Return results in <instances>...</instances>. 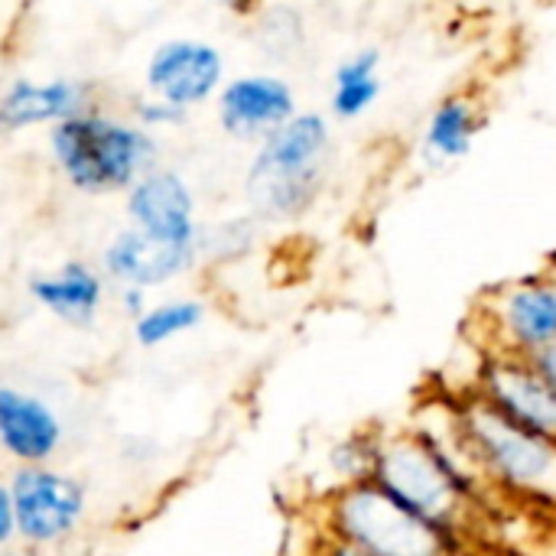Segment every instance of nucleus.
Returning <instances> with one entry per match:
<instances>
[{"label": "nucleus", "mask_w": 556, "mask_h": 556, "mask_svg": "<svg viewBox=\"0 0 556 556\" xmlns=\"http://www.w3.org/2000/svg\"><path fill=\"white\" fill-rule=\"evenodd\" d=\"M0 556H52V554H42V551H36V547H26V544H13V547H3Z\"/></svg>", "instance_id": "obj_28"}, {"label": "nucleus", "mask_w": 556, "mask_h": 556, "mask_svg": "<svg viewBox=\"0 0 556 556\" xmlns=\"http://www.w3.org/2000/svg\"><path fill=\"white\" fill-rule=\"evenodd\" d=\"M7 482L16 505L20 544L55 556L85 531L91 492L81 476L62 469L59 463H46L10 466Z\"/></svg>", "instance_id": "obj_7"}, {"label": "nucleus", "mask_w": 556, "mask_h": 556, "mask_svg": "<svg viewBox=\"0 0 556 556\" xmlns=\"http://www.w3.org/2000/svg\"><path fill=\"white\" fill-rule=\"evenodd\" d=\"M547 270L554 274V280H556V254H554V257H551V264H547Z\"/></svg>", "instance_id": "obj_30"}, {"label": "nucleus", "mask_w": 556, "mask_h": 556, "mask_svg": "<svg viewBox=\"0 0 556 556\" xmlns=\"http://www.w3.org/2000/svg\"><path fill=\"white\" fill-rule=\"evenodd\" d=\"M485 130V104L472 91H450L433 104L420 127V160L430 169L466 160Z\"/></svg>", "instance_id": "obj_16"}, {"label": "nucleus", "mask_w": 556, "mask_h": 556, "mask_svg": "<svg viewBox=\"0 0 556 556\" xmlns=\"http://www.w3.org/2000/svg\"><path fill=\"white\" fill-rule=\"evenodd\" d=\"M111 3H121V7H160L166 0H111Z\"/></svg>", "instance_id": "obj_29"}, {"label": "nucleus", "mask_w": 556, "mask_h": 556, "mask_svg": "<svg viewBox=\"0 0 556 556\" xmlns=\"http://www.w3.org/2000/svg\"><path fill=\"white\" fill-rule=\"evenodd\" d=\"M0 81H3V78H0Z\"/></svg>", "instance_id": "obj_32"}, {"label": "nucleus", "mask_w": 556, "mask_h": 556, "mask_svg": "<svg viewBox=\"0 0 556 556\" xmlns=\"http://www.w3.org/2000/svg\"><path fill=\"white\" fill-rule=\"evenodd\" d=\"M345 3H365V0H345Z\"/></svg>", "instance_id": "obj_31"}, {"label": "nucleus", "mask_w": 556, "mask_h": 556, "mask_svg": "<svg viewBox=\"0 0 556 556\" xmlns=\"http://www.w3.org/2000/svg\"><path fill=\"white\" fill-rule=\"evenodd\" d=\"M94 261L101 274L111 280V287H137L147 293L169 290L173 283H182L205 264L202 248L173 244L130 225L114 228Z\"/></svg>", "instance_id": "obj_12"}, {"label": "nucleus", "mask_w": 556, "mask_h": 556, "mask_svg": "<svg viewBox=\"0 0 556 556\" xmlns=\"http://www.w3.org/2000/svg\"><path fill=\"white\" fill-rule=\"evenodd\" d=\"M375 482L476 551L495 541L498 518L515 508L495 502L410 424L384 430Z\"/></svg>", "instance_id": "obj_2"}, {"label": "nucleus", "mask_w": 556, "mask_h": 556, "mask_svg": "<svg viewBox=\"0 0 556 556\" xmlns=\"http://www.w3.org/2000/svg\"><path fill=\"white\" fill-rule=\"evenodd\" d=\"M476 349V362L466 381H456L463 388H472L479 397H485L492 407L508 414L511 420L556 440V384L541 371L534 358L495 352V349Z\"/></svg>", "instance_id": "obj_9"}, {"label": "nucleus", "mask_w": 556, "mask_h": 556, "mask_svg": "<svg viewBox=\"0 0 556 556\" xmlns=\"http://www.w3.org/2000/svg\"><path fill=\"white\" fill-rule=\"evenodd\" d=\"M264 3H267V0H218V7H222L225 13L238 16V20H251Z\"/></svg>", "instance_id": "obj_26"}, {"label": "nucleus", "mask_w": 556, "mask_h": 556, "mask_svg": "<svg viewBox=\"0 0 556 556\" xmlns=\"http://www.w3.org/2000/svg\"><path fill=\"white\" fill-rule=\"evenodd\" d=\"M534 362L541 365V371H544V375H547V378L556 384V345H551V349H547L544 355H538Z\"/></svg>", "instance_id": "obj_27"}, {"label": "nucleus", "mask_w": 556, "mask_h": 556, "mask_svg": "<svg viewBox=\"0 0 556 556\" xmlns=\"http://www.w3.org/2000/svg\"><path fill=\"white\" fill-rule=\"evenodd\" d=\"M336 166V127L326 111L300 108L287 124L251 147L241 195L244 208L270 225H296L323 202Z\"/></svg>", "instance_id": "obj_3"}, {"label": "nucleus", "mask_w": 556, "mask_h": 556, "mask_svg": "<svg viewBox=\"0 0 556 556\" xmlns=\"http://www.w3.org/2000/svg\"><path fill=\"white\" fill-rule=\"evenodd\" d=\"M26 296L39 313H46L59 326L75 329V332H88L98 326V319L111 306L114 287L101 274L98 261L65 257L49 270L29 274Z\"/></svg>", "instance_id": "obj_15"}, {"label": "nucleus", "mask_w": 556, "mask_h": 556, "mask_svg": "<svg viewBox=\"0 0 556 556\" xmlns=\"http://www.w3.org/2000/svg\"><path fill=\"white\" fill-rule=\"evenodd\" d=\"M124 225L173 244L202 248V205L192 179L176 166H153L121 195Z\"/></svg>", "instance_id": "obj_11"}, {"label": "nucleus", "mask_w": 556, "mask_h": 556, "mask_svg": "<svg viewBox=\"0 0 556 556\" xmlns=\"http://www.w3.org/2000/svg\"><path fill=\"white\" fill-rule=\"evenodd\" d=\"M316 518L323 534L375 556H479L472 544L443 531L375 479L326 489Z\"/></svg>", "instance_id": "obj_5"}, {"label": "nucleus", "mask_w": 556, "mask_h": 556, "mask_svg": "<svg viewBox=\"0 0 556 556\" xmlns=\"http://www.w3.org/2000/svg\"><path fill=\"white\" fill-rule=\"evenodd\" d=\"M456 456L498 502L556 518V440L511 420L472 388L450 384Z\"/></svg>", "instance_id": "obj_1"}, {"label": "nucleus", "mask_w": 556, "mask_h": 556, "mask_svg": "<svg viewBox=\"0 0 556 556\" xmlns=\"http://www.w3.org/2000/svg\"><path fill=\"white\" fill-rule=\"evenodd\" d=\"M309 556H375V554H368V551H362V547H355V544H349V541H339V538H332V534L316 531V541H313V551H309Z\"/></svg>", "instance_id": "obj_25"}, {"label": "nucleus", "mask_w": 556, "mask_h": 556, "mask_svg": "<svg viewBox=\"0 0 556 556\" xmlns=\"http://www.w3.org/2000/svg\"><path fill=\"white\" fill-rule=\"evenodd\" d=\"M267 225L261 218H254L248 208L241 215H228V218H218V222H205V231H202V261L205 264H235V261H244L257 241H261V231Z\"/></svg>", "instance_id": "obj_21"}, {"label": "nucleus", "mask_w": 556, "mask_h": 556, "mask_svg": "<svg viewBox=\"0 0 556 556\" xmlns=\"http://www.w3.org/2000/svg\"><path fill=\"white\" fill-rule=\"evenodd\" d=\"M205 323H208V303L202 296L169 293V296L150 300V306L127 326H130V339L137 349L156 352V349H166V345L199 332Z\"/></svg>", "instance_id": "obj_18"}, {"label": "nucleus", "mask_w": 556, "mask_h": 556, "mask_svg": "<svg viewBox=\"0 0 556 556\" xmlns=\"http://www.w3.org/2000/svg\"><path fill=\"white\" fill-rule=\"evenodd\" d=\"M300 108V91L283 72L251 68L228 75L212 104V114L228 140L254 147L280 124H287Z\"/></svg>", "instance_id": "obj_10"}, {"label": "nucleus", "mask_w": 556, "mask_h": 556, "mask_svg": "<svg viewBox=\"0 0 556 556\" xmlns=\"http://www.w3.org/2000/svg\"><path fill=\"white\" fill-rule=\"evenodd\" d=\"M101 101L98 81L72 72L26 75L16 72L0 81V137L49 130L59 121Z\"/></svg>", "instance_id": "obj_13"}, {"label": "nucleus", "mask_w": 556, "mask_h": 556, "mask_svg": "<svg viewBox=\"0 0 556 556\" xmlns=\"http://www.w3.org/2000/svg\"><path fill=\"white\" fill-rule=\"evenodd\" d=\"M381 440H384V427H355L342 440H336V446L326 456L329 479H332L329 489L371 482L378 469V456H381Z\"/></svg>", "instance_id": "obj_20"}, {"label": "nucleus", "mask_w": 556, "mask_h": 556, "mask_svg": "<svg viewBox=\"0 0 556 556\" xmlns=\"http://www.w3.org/2000/svg\"><path fill=\"white\" fill-rule=\"evenodd\" d=\"M381 94H384V52L378 46H358L332 65L326 114L339 124H355L378 108Z\"/></svg>", "instance_id": "obj_17"}, {"label": "nucleus", "mask_w": 556, "mask_h": 556, "mask_svg": "<svg viewBox=\"0 0 556 556\" xmlns=\"http://www.w3.org/2000/svg\"><path fill=\"white\" fill-rule=\"evenodd\" d=\"M68 446V420L62 407L39 388L0 381V456L10 466L59 463Z\"/></svg>", "instance_id": "obj_14"}, {"label": "nucleus", "mask_w": 556, "mask_h": 556, "mask_svg": "<svg viewBox=\"0 0 556 556\" xmlns=\"http://www.w3.org/2000/svg\"><path fill=\"white\" fill-rule=\"evenodd\" d=\"M46 156L75 195L111 199L163 163V140L127 111L98 101L46 130Z\"/></svg>", "instance_id": "obj_4"}, {"label": "nucleus", "mask_w": 556, "mask_h": 556, "mask_svg": "<svg viewBox=\"0 0 556 556\" xmlns=\"http://www.w3.org/2000/svg\"><path fill=\"white\" fill-rule=\"evenodd\" d=\"M248 23L257 52L274 65L296 62L309 49V20L296 3L267 0Z\"/></svg>", "instance_id": "obj_19"}, {"label": "nucleus", "mask_w": 556, "mask_h": 556, "mask_svg": "<svg viewBox=\"0 0 556 556\" xmlns=\"http://www.w3.org/2000/svg\"><path fill=\"white\" fill-rule=\"evenodd\" d=\"M472 345L538 358L556 345V280L534 270L489 287L472 309Z\"/></svg>", "instance_id": "obj_6"}, {"label": "nucleus", "mask_w": 556, "mask_h": 556, "mask_svg": "<svg viewBox=\"0 0 556 556\" xmlns=\"http://www.w3.org/2000/svg\"><path fill=\"white\" fill-rule=\"evenodd\" d=\"M150 300H153V293L137 290V287H114V296H111V303L117 306V313H121L127 323H134V319L150 306Z\"/></svg>", "instance_id": "obj_24"}, {"label": "nucleus", "mask_w": 556, "mask_h": 556, "mask_svg": "<svg viewBox=\"0 0 556 556\" xmlns=\"http://www.w3.org/2000/svg\"><path fill=\"white\" fill-rule=\"evenodd\" d=\"M228 75V55L218 42L205 36H166L143 59L140 91L195 114L215 104Z\"/></svg>", "instance_id": "obj_8"}, {"label": "nucleus", "mask_w": 556, "mask_h": 556, "mask_svg": "<svg viewBox=\"0 0 556 556\" xmlns=\"http://www.w3.org/2000/svg\"><path fill=\"white\" fill-rule=\"evenodd\" d=\"M20 544V528H16V505L7 476L0 479V551Z\"/></svg>", "instance_id": "obj_23"}, {"label": "nucleus", "mask_w": 556, "mask_h": 556, "mask_svg": "<svg viewBox=\"0 0 556 556\" xmlns=\"http://www.w3.org/2000/svg\"><path fill=\"white\" fill-rule=\"evenodd\" d=\"M140 127H147V130H153V134H173V130H179V127H186L189 124V111H182V108H176V104H169V101H163V98H153V94H147V91H137L130 101H127V108H124Z\"/></svg>", "instance_id": "obj_22"}]
</instances>
